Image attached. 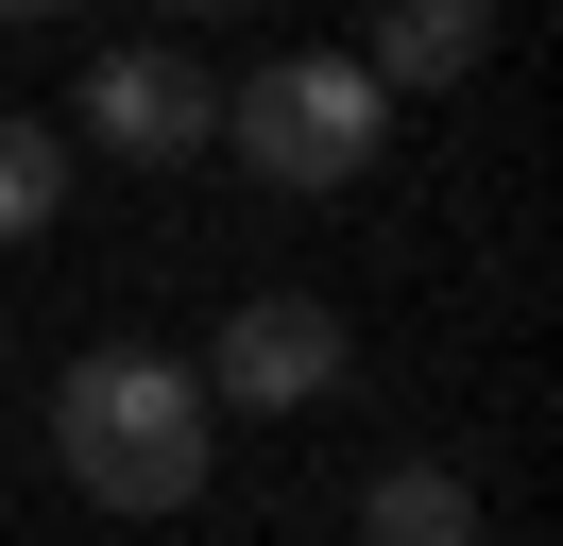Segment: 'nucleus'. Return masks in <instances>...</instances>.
Segmentation results:
<instances>
[{
	"label": "nucleus",
	"instance_id": "4",
	"mask_svg": "<svg viewBox=\"0 0 563 546\" xmlns=\"http://www.w3.org/2000/svg\"><path fill=\"white\" fill-rule=\"evenodd\" d=\"M69 136H103V154H137V171H188V154H222V86L172 52V34H120V52L86 68Z\"/></svg>",
	"mask_w": 563,
	"mask_h": 546
},
{
	"label": "nucleus",
	"instance_id": "6",
	"mask_svg": "<svg viewBox=\"0 0 563 546\" xmlns=\"http://www.w3.org/2000/svg\"><path fill=\"white\" fill-rule=\"evenodd\" d=\"M342 546H478V495H461V461H393L376 495H358Z\"/></svg>",
	"mask_w": 563,
	"mask_h": 546
},
{
	"label": "nucleus",
	"instance_id": "1",
	"mask_svg": "<svg viewBox=\"0 0 563 546\" xmlns=\"http://www.w3.org/2000/svg\"><path fill=\"white\" fill-rule=\"evenodd\" d=\"M52 461H69L86 512H188L222 461V410L188 359H154V341H86L69 375H52Z\"/></svg>",
	"mask_w": 563,
	"mask_h": 546
},
{
	"label": "nucleus",
	"instance_id": "5",
	"mask_svg": "<svg viewBox=\"0 0 563 546\" xmlns=\"http://www.w3.org/2000/svg\"><path fill=\"white\" fill-rule=\"evenodd\" d=\"M495 52V0H376V34H358V86H461V68Z\"/></svg>",
	"mask_w": 563,
	"mask_h": 546
},
{
	"label": "nucleus",
	"instance_id": "9",
	"mask_svg": "<svg viewBox=\"0 0 563 546\" xmlns=\"http://www.w3.org/2000/svg\"><path fill=\"white\" fill-rule=\"evenodd\" d=\"M188 18H222V0H188Z\"/></svg>",
	"mask_w": 563,
	"mask_h": 546
},
{
	"label": "nucleus",
	"instance_id": "8",
	"mask_svg": "<svg viewBox=\"0 0 563 546\" xmlns=\"http://www.w3.org/2000/svg\"><path fill=\"white\" fill-rule=\"evenodd\" d=\"M0 18H69V0H0Z\"/></svg>",
	"mask_w": 563,
	"mask_h": 546
},
{
	"label": "nucleus",
	"instance_id": "7",
	"mask_svg": "<svg viewBox=\"0 0 563 546\" xmlns=\"http://www.w3.org/2000/svg\"><path fill=\"white\" fill-rule=\"evenodd\" d=\"M52 205H69V136L0 102V256H18V239H52Z\"/></svg>",
	"mask_w": 563,
	"mask_h": 546
},
{
	"label": "nucleus",
	"instance_id": "3",
	"mask_svg": "<svg viewBox=\"0 0 563 546\" xmlns=\"http://www.w3.org/2000/svg\"><path fill=\"white\" fill-rule=\"evenodd\" d=\"M342 307L324 291H240L222 307V341H206V410H324L342 393Z\"/></svg>",
	"mask_w": 563,
	"mask_h": 546
},
{
	"label": "nucleus",
	"instance_id": "2",
	"mask_svg": "<svg viewBox=\"0 0 563 546\" xmlns=\"http://www.w3.org/2000/svg\"><path fill=\"white\" fill-rule=\"evenodd\" d=\"M393 136V102L358 86V52H274L256 86H222V154L256 188H358Z\"/></svg>",
	"mask_w": 563,
	"mask_h": 546
}]
</instances>
